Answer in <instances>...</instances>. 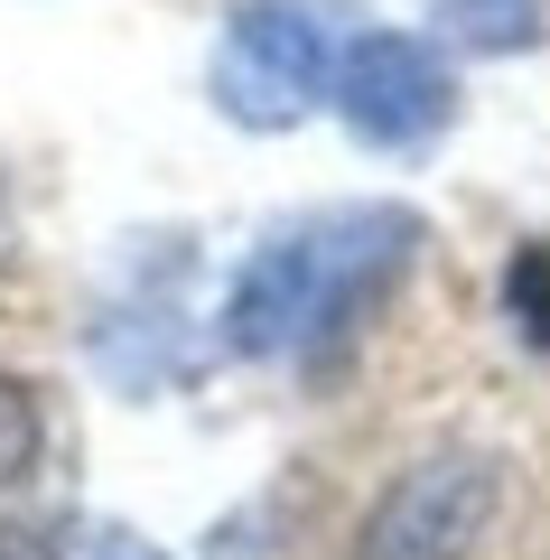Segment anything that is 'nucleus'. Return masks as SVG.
<instances>
[{
    "label": "nucleus",
    "instance_id": "obj_1",
    "mask_svg": "<svg viewBox=\"0 0 550 560\" xmlns=\"http://www.w3.org/2000/svg\"><path fill=\"white\" fill-rule=\"evenodd\" d=\"M411 253H420L411 206H346V215L290 224V234H271L234 271L224 346H234V355H299V346L346 337V327L411 271Z\"/></svg>",
    "mask_w": 550,
    "mask_h": 560
},
{
    "label": "nucleus",
    "instance_id": "obj_2",
    "mask_svg": "<svg viewBox=\"0 0 550 560\" xmlns=\"http://www.w3.org/2000/svg\"><path fill=\"white\" fill-rule=\"evenodd\" d=\"M336 20H346V0H234L215 47V113L243 131L308 121L336 75Z\"/></svg>",
    "mask_w": 550,
    "mask_h": 560
},
{
    "label": "nucleus",
    "instance_id": "obj_3",
    "mask_svg": "<svg viewBox=\"0 0 550 560\" xmlns=\"http://www.w3.org/2000/svg\"><path fill=\"white\" fill-rule=\"evenodd\" d=\"M494 504H504V477L476 448H438V458L401 467L374 495L364 533H354V560H467L485 541Z\"/></svg>",
    "mask_w": 550,
    "mask_h": 560
},
{
    "label": "nucleus",
    "instance_id": "obj_4",
    "mask_svg": "<svg viewBox=\"0 0 550 560\" xmlns=\"http://www.w3.org/2000/svg\"><path fill=\"white\" fill-rule=\"evenodd\" d=\"M327 94H336V113H346V131L374 140V150H411V140H430L438 121L457 113V84H448V66H438V47L401 38V28H364V38L336 57Z\"/></svg>",
    "mask_w": 550,
    "mask_h": 560
},
{
    "label": "nucleus",
    "instance_id": "obj_5",
    "mask_svg": "<svg viewBox=\"0 0 550 560\" xmlns=\"http://www.w3.org/2000/svg\"><path fill=\"white\" fill-rule=\"evenodd\" d=\"M448 28L485 57H513V47L541 38V0H448Z\"/></svg>",
    "mask_w": 550,
    "mask_h": 560
},
{
    "label": "nucleus",
    "instance_id": "obj_6",
    "mask_svg": "<svg viewBox=\"0 0 550 560\" xmlns=\"http://www.w3.org/2000/svg\"><path fill=\"white\" fill-rule=\"evenodd\" d=\"M38 401H28V383H10L0 374V486H20L28 467H38Z\"/></svg>",
    "mask_w": 550,
    "mask_h": 560
},
{
    "label": "nucleus",
    "instance_id": "obj_7",
    "mask_svg": "<svg viewBox=\"0 0 550 560\" xmlns=\"http://www.w3.org/2000/svg\"><path fill=\"white\" fill-rule=\"evenodd\" d=\"M504 308L523 318V337H531V346H550V243H531V253H513Z\"/></svg>",
    "mask_w": 550,
    "mask_h": 560
},
{
    "label": "nucleus",
    "instance_id": "obj_8",
    "mask_svg": "<svg viewBox=\"0 0 550 560\" xmlns=\"http://www.w3.org/2000/svg\"><path fill=\"white\" fill-rule=\"evenodd\" d=\"M75 560H159V551H150L140 533H84V551H75Z\"/></svg>",
    "mask_w": 550,
    "mask_h": 560
},
{
    "label": "nucleus",
    "instance_id": "obj_9",
    "mask_svg": "<svg viewBox=\"0 0 550 560\" xmlns=\"http://www.w3.org/2000/svg\"><path fill=\"white\" fill-rule=\"evenodd\" d=\"M0 560H47V551H38L28 533H10V523H0Z\"/></svg>",
    "mask_w": 550,
    "mask_h": 560
}]
</instances>
